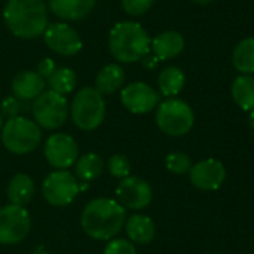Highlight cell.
<instances>
[{"label":"cell","mask_w":254,"mask_h":254,"mask_svg":"<svg viewBox=\"0 0 254 254\" xmlns=\"http://www.w3.org/2000/svg\"><path fill=\"white\" fill-rule=\"evenodd\" d=\"M121 101L134 115H144L158 107L159 92L144 82H132L121 91Z\"/></svg>","instance_id":"8fae6325"},{"label":"cell","mask_w":254,"mask_h":254,"mask_svg":"<svg viewBox=\"0 0 254 254\" xmlns=\"http://www.w3.org/2000/svg\"><path fill=\"white\" fill-rule=\"evenodd\" d=\"M186 82V76L185 73L176 67V65H170L165 67L159 76H158V86H159V92L168 98L176 97L177 94H180V91L183 89Z\"/></svg>","instance_id":"7402d4cb"},{"label":"cell","mask_w":254,"mask_h":254,"mask_svg":"<svg viewBox=\"0 0 254 254\" xmlns=\"http://www.w3.org/2000/svg\"><path fill=\"white\" fill-rule=\"evenodd\" d=\"M1 128H3V118H1V113H0V132H1Z\"/></svg>","instance_id":"836d02e7"},{"label":"cell","mask_w":254,"mask_h":254,"mask_svg":"<svg viewBox=\"0 0 254 254\" xmlns=\"http://www.w3.org/2000/svg\"><path fill=\"white\" fill-rule=\"evenodd\" d=\"M124 10L131 16H141L155 4V0H121Z\"/></svg>","instance_id":"83f0119b"},{"label":"cell","mask_w":254,"mask_h":254,"mask_svg":"<svg viewBox=\"0 0 254 254\" xmlns=\"http://www.w3.org/2000/svg\"><path fill=\"white\" fill-rule=\"evenodd\" d=\"M97 0H48V9L63 21H79L88 16Z\"/></svg>","instance_id":"2e32d148"},{"label":"cell","mask_w":254,"mask_h":254,"mask_svg":"<svg viewBox=\"0 0 254 254\" xmlns=\"http://www.w3.org/2000/svg\"><path fill=\"white\" fill-rule=\"evenodd\" d=\"M57 70V65H55V61L54 60H51V58H45V60H42L40 63H39V65H37V73L45 79V80H48L52 74H54V71Z\"/></svg>","instance_id":"4dcf8cb0"},{"label":"cell","mask_w":254,"mask_h":254,"mask_svg":"<svg viewBox=\"0 0 254 254\" xmlns=\"http://www.w3.org/2000/svg\"><path fill=\"white\" fill-rule=\"evenodd\" d=\"M231 92L240 109L246 112L254 110V77L252 74L238 76L232 83Z\"/></svg>","instance_id":"44dd1931"},{"label":"cell","mask_w":254,"mask_h":254,"mask_svg":"<svg viewBox=\"0 0 254 254\" xmlns=\"http://www.w3.org/2000/svg\"><path fill=\"white\" fill-rule=\"evenodd\" d=\"M232 64L241 74L254 73V37L241 40L232 52Z\"/></svg>","instance_id":"603a6c76"},{"label":"cell","mask_w":254,"mask_h":254,"mask_svg":"<svg viewBox=\"0 0 254 254\" xmlns=\"http://www.w3.org/2000/svg\"><path fill=\"white\" fill-rule=\"evenodd\" d=\"M109 173L116 179H125L131 173V162L125 155H113L107 164Z\"/></svg>","instance_id":"4316f807"},{"label":"cell","mask_w":254,"mask_h":254,"mask_svg":"<svg viewBox=\"0 0 254 254\" xmlns=\"http://www.w3.org/2000/svg\"><path fill=\"white\" fill-rule=\"evenodd\" d=\"M12 92L16 98L22 101H31L36 100L46 88V80L33 70H24L19 71L10 83Z\"/></svg>","instance_id":"9a60e30c"},{"label":"cell","mask_w":254,"mask_h":254,"mask_svg":"<svg viewBox=\"0 0 254 254\" xmlns=\"http://www.w3.org/2000/svg\"><path fill=\"white\" fill-rule=\"evenodd\" d=\"M249 122H250L252 128L254 129V110H252V112H250V116H249Z\"/></svg>","instance_id":"1f68e13d"},{"label":"cell","mask_w":254,"mask_h":254,"mask_svg":"<svg viewBox=\"0 0 254 254\" xmlns=\"http://www.w3.org/2000/svg\"><path fill=\"white\" fill-rule=\"evenodd\" d=\"M193 3H198V4H208L211 0H192Z\"/></svg>","instance_id":"d6a6232c"},{"label":"cell","mask_w":254,"mask_h":254,"mask_svg":"<svg viewBox=\"0 0 254 254\" xmlns=\"http://www.w3.org/2000/svg\"><path fill=\"white\" fill-rule=\"evenodd\" d=\"M1 143L6 150L15 155H25L33 152L42 141L40 127L24 116L7 119L1 128Z\"/></svg>","instance_id":"5b68a950"},{"label":"cell","mask_w":254,"mask_h":254,"mask_svg":"<svg viewBox=\"0 0 254 254\" xmlns=\"http://www.w3.org/2000/svg\"><path fill=\"white\" fill-rule=\"evenodd\" d=\"M156 124L162 132L171 137H182L192 129L195 124V115L186 101L171 97L158 104Z\"/></svg>","instance_id":"8992f818"},{"label":"cell","mask_w":254,"mask_h":254,"mask_svg":"<svg viewBox=\"0 0 254 254\" xmlns=\"http://www.w3.org/2000/svg\"><path fill=\"white\" fill-rule=\"evenodd\" d=\"M76 82H77L76 73L71 68H68V67H60V68H57L54 71V74L48 79L49 89L54 91V92H57V94H61L64 97L74 89Z\"/></svg>","instance_id":"d4e9b609"},{"label":"cell","mask_w":254,"mask_h":254,"mask_svg":"<svg viewBox=\"0 0 254 254\" xmlns=\"http://www.w3.org/2000/svg\"><path fill=\"white\" fill-rule=\"evenodd\" d=\"M116 196L122 207L131 210H143L152 202L153 193L150 185L146 180L137 176H128L118 185Z\"/></svg>","instance_id":"4fadbf2b"},{"label":"cell","mask_w":254,"mask_h":254,"mask_svg":"<svg viewBox=\"0 0 254 254\" xmlns=\"http://www.w3.org/2000/svg\"><path fill=\"white\" fill-rule=\"evenodd\" d=\"M127 211L118 201L95 198L86 204L80 216V225L86 235L98 241L113 240L125 226Z\"/></svg>","instance_id":"6da1fadb"},{"label":"cell","mask_w":254,"mask_h":254,"mask_svg":"<svg viewBox=\"0 0 254 254\" xmlns=\"http://www.w3.org/2000/svg\"><path fill=\"white\" fill-rule=\"evenodd\" d=\"M150 49L159 61L176 58L185 49V37L176 30L162 31L152 40Z\"/></svg>","instance_id":"e0dca14e"},{"label":"cell","mask_w":254,"mask_h":254,"mask_svg":"<svg viewBox=\"0 0 254 254\" xmlns=\"http://www.w3.org/2000/svg\"><path fill=\"white\" fill-rule=\"evenodd\" d=\"M31 113L39 127L45 129H57L65 124L70 113V106L64 95L48 89L33 100Z\"/></svg>","instance_id":"52a82bcc"},{"label":"cell","mask_w":254,"mask_h":254,"mask_svg":"<svg viewBox=\"0 0 254 254\" xmlns=\"http://www.w3.org/2000/svg\"><path fill=\"white\" fill-rule=\"evenodd\" d=\"M3 19L15 37L36 39L48 27V4L45 0H7Z\"/></svg>","instance_id":"7a4b0ae2"},{"label":"cell","mask_w":254,"mask_h":254,"mask_svg":"<svg viewBox=\"0 0 254 254\" xmlns=\"http://www.w3.org/2000/svg\"><path fill=\"white\" fill-rule=\"evenodd\" d=\"M45 156L54 168L67 170L77 161L79 147L71 135L57 132L46 140Z\"/></svg>","instance_id":"7c38bea8"},{"label":"cell","mask_w":254,"mask_h":254,"mask_svg":"<svg viewBox=\"0 0 254 254\" xmlns=\"http://www.w3.org/2000/svg\"><path fill=\"white\" fill-rule=\"evenodd\" d=\"M125 231L131 243L149 244L155 238L156 229L150 217L143 214H134L125 222Z\"/></svg>","instance_id":"ac0fdd59"},{"label":"cell","mask_w":254,"mask_h":254,"mask_svg":"<svg viewBox=\"0 0 254 254\" xmlns=\"http://www.w3.org/2000/svg\"><path fill=\"white\" fill-rule=\"evenodd\" d=\"M125 82V71L119 64L104 65L95 77V89L103 95L115 94Z\"/></svg>","instance_id":"d6986e66"},{"label":"cell","mask_w":254,"mask_h":254,"mask_svg":"<svg viewBox=\"0 0 254 254\" xmlns=\"http://www.w3.org/2000/svg\"><path fill=\"white\" fill-rule=\"evenodd\" d=\"M25 101L16 98L15 95H9L6 98H3V101L0 103V110H1V115L7 116V119L10 118H15V116H19V113L22 112V109H25L24 104Z\"/></svg>","instance_id":"f1b7e54d"},{"label":"cell","mask_w":254,"mask_h":254,"mask_svg":"<svg viewBox=\"0 0 254 254\" xmlns=\"http://www.w3.org/2000/svg\"><path fill=\"white\" fill-rule=\"evenodd\" d=\"M34 195V183L27 174H16L12 177L7 186V199L13 205L24 207L27 205Z\"/></svg>","instance_id":"ffe728a7"},{"label":"cell","mask_w":254,"mask_h":254,"mask_svg":"<svg viewBox=\"0 0 254 254\" xmlns=\"http://www.w3.org/2000/svg\"><path fill=\"white\" fill-rule=\"evenodd\" d=\"M79 190L80 186L76 177L67 170H57L51 173L42 185L43 198L54 207H65L71 204Z\"/></svg>","instance_id":"ba28073f"},{"label":"cell","mask_w":254,"mask_h":254,"mask_svg":"<svg viewBox=\"0 0 254 254\" xmlns=\"http://www.w3.org/2000/svg\"><path fill=\"white\" fill-rule=\"evenodd\" d=\"M165 165H167L168 171H171L173 174L182 176V174H186V173L190 171L192 161H190V158L186 153L174 152V153H170L165 158Z\"/></svg>","instance_id":"484cf974"},{"label":"cell","mask_w":254,"mask_h":254,"mask_svg":"<svg viewBox=\"0 0 254 254\" xmlns=\"http://www.w3.org/2000/svg\"><path fill=\"white\" fill-rule=\"evenodd\" d=\"M150 37L147 31L134 21L115 24L109 34V49L119 63L131 64L143 60L150 52Z\"/></svg>","instance_id":"3957f363"},{"label":"cell","mask_w":254,"mask_h":254,"mask_svg":"<svg viewBox=\"0 0 254 254\" xmlns=\"http://www.w3.org/2000/svg\"><path fill=\"white\" fill-rule=\"evenodd\" d=\"M70 113L79 129L92 131L98 128L106 116V101L103 94L92 86L79 89L73 97Z\"/></svg>","instance_id":"277c9868"},{"label":"cell","mask_w":254,"mask_h":254,"mask_svg":"<svg viewBox=\"0 0 254 254\" xmlns=\"http://www.w3.org/2000/svg\"><path fill=\"white\" fill-rule=\"evenodd\" d=\"M104 254H137V250L134 243L124 238H116L107 243Z\"/></svg>","instance_id":"f546056e"},{"label":"cell","mask_w":254,"mask_h":254,"mask_svg":"<svg viewBox=\"0 0 254 254\" xmlns=\"http://www.w3.org/2000/svg\"><path fill=\"white\" fill-rule=\"evenodd\" d=\"M74 171L82 182H92L104 171V161L97 153H86L77 158Z\"/></svg>","instance_id":"cb8c5ba5"},{"label":"cell","mask_w":254,"mask_h":254,"mask_svg":"<svg viewBox=\"0 0 254 254\" xmlns=\"http://www.w3.org/2000/svg\"><path fill=\"white\" fill-rule=\"evenodd\" d=\"M189 177L196 189L217 190L225 183L226 168L220 161L214 158H208L192 165L189 171Z\"/></svg>","instance_id":"5bb4252c"},{"label":"cell","mask_w":254,"mask_h":254,"mask_svg":"<svg viewBox=\"0 0 254 254\" xmlns=\"http://www.w3.org/2000/svg\"><path fill=\"white\" fill-rule=\"evenodd\" d=\"M31 219L24 207L9 204L0 208V244L12 246L21 243L30 232Z\"/></svg>","instance_id":"9c48e42d"},{"label":"cell","mask_w":254,"mask_h":254,"mask_svg":"<svg viewBox=\"0 0 254 254\" xmlns=\"http://www.w3.org/2000/svg\"><path fill=\"white\" fill-rule=\"evenodd\" d=\"M43 40L51 51L63 57H73L83 48L80 34L67 22L48 24L43 33Z\"/></svg>","instance_id":"30bf717a"}]
</instances>
